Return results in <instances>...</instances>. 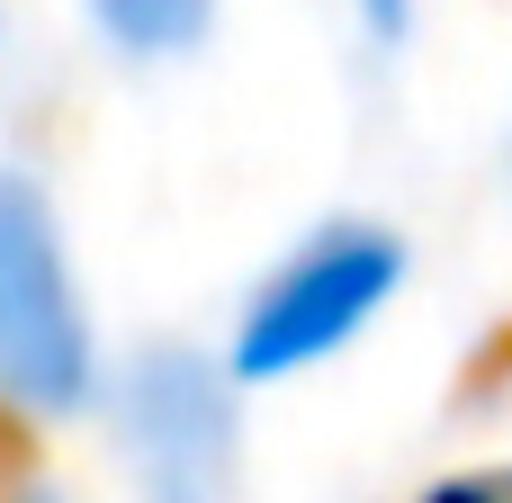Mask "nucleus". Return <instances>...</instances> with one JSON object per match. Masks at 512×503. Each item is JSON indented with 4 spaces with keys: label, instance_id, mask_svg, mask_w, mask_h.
Segmentation results:
<instances>
[{
    "label": "nucleus",
    "instance_id": "nucleus-1",
    "mask_svg": "<svg viewBox=\"0 0 512 503\" xmlns=\"http://www.w3.org/2000/svg\"><path fill=\"white\" fill-rule=\"evenodd\" d=\"M0 396L72 414L90 396V324L63 270V234L36 180L0 171Z\"/></svg>",
    "mask_w": 512,
    "mask_h": 503
},
{
    "label": "nucleus",
    "instance_id": "nucleus-2",
    "mask_svg": "<svg viewBox=\"0 0 512 503\" xmlns=\"http://www.w3.org/2000/svg\"><path fill=\"white\" fill-rule=\"evenodd\" d=\"M396 270H405V252H396L387 234L333 225L324 243H306V252L261 288V306L243 315L234 369H243V378H279V369H306V360L342 351V342L378 315V297L396 288Z\"/></svg>",
    "mask_w": 512,
    "mask_h": 503
},
{
    "label": "nucleus",
    "instance_id": "nucleus-3",
    "mask_svg": "<svg viewBox=\"0 0 512 503\" xmlns=\"http://www.w3.org/2000/svg\"><path fill=\"white\" fill-rule=\"evenodd\" d=\"M126 441H135V468H144L153 503H216L225 495V459H234L225 378L198 369L189 351L144 360L135 387H126Z\"/></svg>",
    "mask_w": 512,
    "mask_h": 503
},
{
    "label": "nucleus",
    "instance_id": "nucleus-4",
    "mask_svg": "<svg viewBox=\"0 0 512 503\" xmlns=\"http://www.w3.org/2000/svg\"><path fill=\"white\" fill-rule=\"evenodd\" d=\"M207 9L216 0H90V18L126 45V54H180L207 36Z\"/></svg>",
    "mask_w": 512,
    "mask_h": 503
},
{
    "label": "nucleus",
    "instance_id": "nucleus-5",
    "mask_svg": "<svg viewBox=\"0 0 512 503\" xmlns=\"http://www.w3.org/2000/svg\"><path fill=\"white\" fill-rule=\"evenodd\" d=\"M369 18L378 27H405V0H369Z\"/></svg>",
    "mask_w": 512,
    "mask_h": 503
},
{
    "label": "nucleus",
    "instance_id": "nucleus-6",
    "mask_svg": "<svg viewBox=\"0 0 512 503\" xmlns=\"http://www.w3.org/2000/svg\"><path fill=\"white\" fill-rule=\"evenodd\" d=\"M27 503H54V495H27Z\"/></svg>",
    "mask_w": 512,
    "mask_h": 503
}]
</instances>
